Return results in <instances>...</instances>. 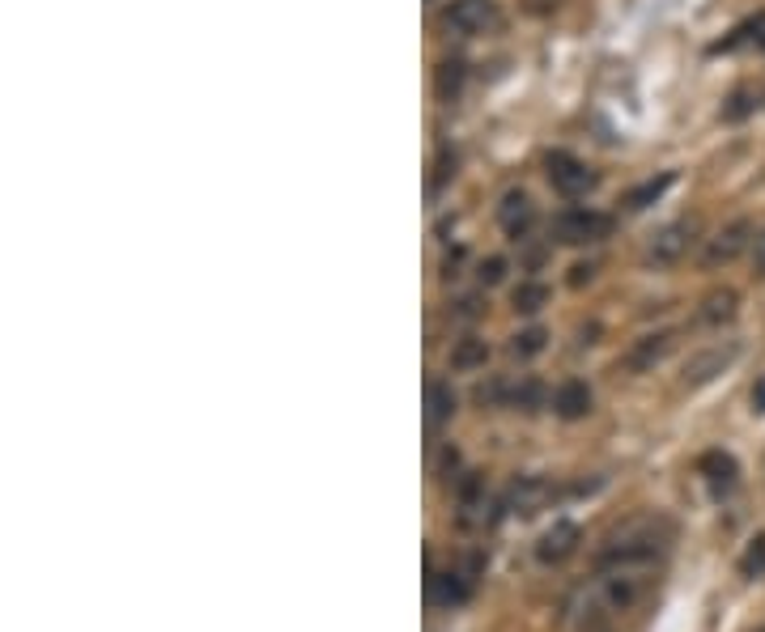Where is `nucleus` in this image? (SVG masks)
Returning a JSON list of instances; mask_svg holds the SVG:
<instances>
[{
	"label": "nucleus",
	"mask_w": 765,
	"mask_h": 632,
	"mask_svg": "<svg viewBox=\"0 0 765 632\" xmlns=\"http://www.w3.org/2000/svg\"><path fill=\"white\" fill-rule=\"evenodd\" d=\"M476 569H481V556H472L468 569H443V573H434V578H430V603H438V607H459V603L472 594Z\"/></svg>",
	"instance_id": "nucleus-9"
},
{
	"label": "nucleus",
	"mask_w": 765,
	"mask_h": 632,
	"mask_svg": "<svg viewBox=\"0 0 765 632\" xmlns=\"http://www.w3.org/2000/svg\"><path fill=\"white\" fill-rule=\"evenodd\" d=\"M736 357H740V344L736 340L711 344V348L693 352V357L685 361V387H706V383H714L723 370H731Z\"/></svg>",
	"instance_id": "nucleus-7"
},
{
	"label": "nucleus",
	"mask_w": 765,
	"mask_h": 632,
	"mask_svg": "<svg viewBox=\"0 0 765 632\" xmlns=\"http://www.w3.org/2000/svg\"><path fill=\"white\" fill-rule=\"evenodd\" d=\"M612 234V217L600 208H565L553 217V238L561 246H596Z\"/></svg>",
	"instance_id": "nucleus-4"
},
{
	"label": "nucleus",
	"mask_w": 765,
	"mask_h": 632,
	"mask_svg": "<svg viewBox=\"0 0 765 632\" xmlns=\"http://www.w3.org/2000/svg\"><path fill=\"white\" fill-rule=\"evenodd\" d=\"M545 175H549V188L565 199H583V195L596 192V183H600V175L583 162V157H574V153H549L545 157Z\"/></svg>",
	"instance_id": "nucleus-5"
},
{
	"label": "nucleus",
	"mask_w": 765,
	"mask_h": 632,
	"mask_svg": "<svg viewBox=\"0 0 765 632\" xmlns=\"http://www.w3.org/2000/svg\"><path fill=\"white\" fill-rule=\"evenodd\" d=\"M736 314H740V293L736 289H711L698 306V323H706V327H723Z\"/></svg>",
	"instance_id": "nucleus-15"
},
{
	"label": "nucleus",
	"mask_w": 765,
	"mask_h": 632,
	"mask_svg": "<svg viewBox=\"0 0 765 632\" xmlns=\"http://www.w3.org/2000/svg\"><path fill=\"white\" fill-rule=\"evenodd\" d=\"M667 352H672V332H651V336H642V340L629 344V352L616 361V370L647 374V370H655V365H660Z\"/></svg>",
	"instance_id": "nucleus-12"
},
{
	"label": "nucleus",
	"mask_w": 765,
	"mask_h": 632,
	"mask_svg": "<svg viewBox=\"0 0 765 632\" xmlns=\"http://www.w3.org/2000/svg\"><path fill=\"white\" fill-rule=\"evenodd\" d=\"M583 632H612V624L600 616V611H587V620H583Z\"/></svg>",
	"instance_id": "nucleus-29"
},
{
	"label": "nucleus",
	"mask_w": 765,
	"mask_h": 632,
	"mask_svg": "<svg viewBox=\"0 0 765 632\" xmlns=\"http://www.w3.org/2000/svg\"><path fill=\"white\" fill-rule=\"evenodd\" d=\"M693 246H698V221L689 217V221H672V225H663L660 234L647 243V255H642V259H647L651 268H676Z\"/></svg>",
	"instance_id": "nucleus-6"
},
{
	"label": "nucleus",
	"mask_w": 765,
	"mask_h": 632,
	"mask_svg": "<svg viewBox=\"0 0 765 632\" xmlns=\"http://www.w3.org/2000/svg\"><path fill=\"white\" fill-rule=\"evenodd\" d=\"M545 301H549V285H540V281H519L510 293V306L519 314H536V310H545Z\"/></svg>",
	"instance_id": "nucleus-20"
},
{
	"label": "nucleus",
	"mask_w": 765,
	"mask_h": 632,
	"mask_svg": "<svg viewBox=\"0 0 765 632\" xmlns=\"http://www.w3.org/2000/svg\"><path fill=\"white\" fill-rule=\"evenodd\" d=\"M647 594V573L642 565H609L604 569V598L612 611H629Z\"/></svg>",
	"instance_id": "nucleus-8"
},
{
	"label": "nucleus",
	"mask_w": 765,
	"mask_h": 632,
	"mask_svg": "<svg viewBox=\"0 0 765 632\" xmlns=\"http://www.w3.org/2000/svg\"><path fill=\"white\" fill-rule=\"evenodd\" d=\"M502 276H507V259H498V255H494V259H485V263L476 268V281H481V285H498Z\"/></svg>",
	"instance_id": "nucleus-27"
},
{
	"label": "nucleus",
	"mask_w": 765,
	"mask_h": 632,
	"mask_svg": "<svg viewBox=\"0 0 765 632\" xmlns=\"http://www.w3.org/2000/svg\"><path fill=\"white\" fill-rule=\"evenodd\" d=\"M740 573H744V578H762L765 573V536L749 539V547H744V556H740Z\"/></svg>",
	"instance_id": "nucleus-26"
},
{
	"label": "nucleus",
	"mask_w": 765,
	"mask_h": 632,
	"mask_svg": "<svg viewBox=\"0 0 765 632\" xmlns=\"http://www.w3.org/2000/svg\"><path fill=\"white\" fill-rule=\"evenodd\" d=\"M570 272H574V276H570V285H574V289H578V285H587V281H591V276H596V263H574V268H570Z\"/></svg>",
	"instance_id": "nucleus-28"
},
{
	"label": "nucleus",
	"mask_w": 765,
	"mask_h": 632,
	"mask_svg": "<svg viewBox=\"0 0 765 632\" xmlns=\"http://www.w3.org/2000/svg\"><path fill=\"white\" fill-rule=\"evenodd\" d=\"M451 416H456V390L447 383H430L425 387V425L443 429V425H451Z\"/></svg>",
	"instance_id": "nucleus-18"
},
{
	"label": "nucleus",
	"mask_w": 765,
	"mask_h": 632,
	"mask_svg": "<svg viewBox=\"0 0 765 632\" xmlns=\"http://www.w3.org/2000/svg\"><path fill=\"white\" fill-rule=\"evenodd\" d=\"M753 243H757V225H753L749 217H736V221H727L723 230H714L711 238L702 243V268H706V272H718V268L736 263Z\"/></svg>",
	"instance_id": "nucleus-3"
},
{
	"label": "nucleus",
	"mask_w": 765,
	"mask_h": 632,
	"mask_svg": "<svg viewBox=\"0 0 765 632\" xmlns=\"http://www.w3.org/2000/svg\"><path fill=\"white\" fill-rule=\"evenodd\" d=\"M578 543H583V531H578L570 518H561V523H553V527L540 536L536 556H540L545 565H561V560H570V556L578 552Z\"/></svg>",
	"instance_id": "nucleus-13"
},
{
	"label": "nucleus",
	"mask_w": 765,
	"mask_h": 632,
	"mask_svg": "<svg viewBox=\"0 0 765 632\" xmlns=\"http://www.w3.org/2000/svg\"><path fill=\"white\" fill-rule=\"evenodd\" d=\"M667 539H672V527L663 518L638 514V518L621 523L609 536L604 552H600V569H609V565H651L667 547Z\"/></svg>",
	"instance_id": "nucleus-1"
},
{
	"label": "nucleus",
	"mask_w": 765,
	"mask_h": 632,
	"mask_svg": "<svg viewBox=\"0 0 765 632\" xmlns=\"http://www.w3.org/2000/svg\"><path fill=\"white\" fill-rule=\"evenodd\" d=\"M549 496H553V485H549L545 476H519V480H510L502 505H507L510 514L532 518V514H540V510L549 505Z\"/></svg>",
	"instance_id": "nucleus-10"
},
{
	"label": "nucleus",
	"mask_w": 765,
	"mask_h": 632,
	"mask_svg": "<svg viewBox=\"0 0 765 632\" xmlns=\"http://www.w3.org/2000/svg\"><path fill=\"white\" fill-rule=\"evenodd\" d=\"M667 188H672V175L647 179L642 188H634V192L625 195V208H629V212H642V208H647V204H655V199H660V195L667 192Z\"/></svg>",
	"instance_id": "nucleus-22"
},
{
	"label": "nucleus",
	"mask_w": 765,
	"mask_h": 632,
	"mask_svg": "<svg viewBox=\"0 0 765 632\" xmlns=\"http://www.w3.org/2000/svg\"><path fill=\"white\" fill-rule=\"evenodd\" d=\"M698 476L706 480L714 496H727L736 488V480H740V467H736V459L727 450H711V454L698 459Z\"/></svg>",
	"instance_id": "nucleus-14"
},
{
	"label": "nucleus",
	"mask_w": 765,
	"mask_h": 632,
	"mask_svg": "<svg viewBox=\"0 0 765 632\" xmlns=\"http://www.w3.org/2000/svg\"><path fill=\"white\" fill-rule=\"evenodd\" d=\"M485 476H476V472H468L463 480H459V523L463 527H481L485 523Z\"/></svg>",
	"instance_id": "nucleus-16"
},
{
	"label": "nucleus",
	"mask_w": 765,
	"mask_h": 632,
	"mask_svg": "<svg viewBox=\"0 0 765 632\" xmlns=\"http://www.w3.org/2000/svg\"><path fill=\"white\" fill-rule=\"evenodd\" d=\"M753 268H757V276H765V230L757 234V243H753Z\"/></svg>",
	"instance_id": "nucleus-30"
},
{
	"label": "nucleus",
	"mask_w": 765,
	"mask_h": 632,
	"mask_svg": "<svg viewBox=\"0 0 765 632\" xmlns=\"http://www.w3.org/2000/svg\"><path fill=\"white\" fill-rule=\"evenodd\" d=\"M723 48H727V51H731V48H757V51H765V9L757 13V17H749L744 26H736V30H731V39H727Z\"/></svg>",
	"instance_id": "nucleus-21"
},
{
	"label": "nucleus",
	"mask_w": 765,
	"mask_h": 632,
	"mask_svg": "<svg viewBox=\"0 0 765 632\" xmlns=\"http://www.w3.org/2000/svg\"><path fill=\"white\" fill-rule=\"evenodd\" d=\"M762 106V90H736L731 94V106H723V119H744V115H753Z\"/></svg>",
	"instance_id": "nucleus-25"
},
{
	"label": "nucleus",
	"mask_w": 765,
	"mask_h": 632,
	"mask_svg": "<svg viewBox=\"0 0 765 632\" xmlns=\"http://www.w3.org/2000/svg\"><path fill=\"white\" fill-rule=\"evenodd\" d=\"M438 22L447 35L476 39V35H489L502 26V9H498V0H451Z\"/></svg>",
	"instance_id": "nucleus-2"
},
{
	"label": "nucleus",
	"mask_w": 765,
	"mask_h": 632,
	"mask_svg": "<svg viewBox=\"0 0 765 632\" xmlns=\"http://www.w3.org/2000/svg\"><path fill=\"white\" fill-rule=\"evenodd\" d=\"M540 399H545V390H540L536 378H514V383H510V408H519V412H536Z\"/></svg>",
	"instance_id": "nucleus-23"
},
{
	"label": "nucleus",
	"mask_w": 765,
	"mask_h": 632,
	"mask_svg": "<svg viewBox=\"0 0 765 632\" xmlns=\"http://www.w3.org/2000/svg\"><path fill=\"white\" fill-rule=\"evenodd\" d=\"M753 408H757V412H765V378L757 383V387H753Z\"/></svg>",
	"instance_id": "nucleus-31"
},
{
	"label": "nucleus",
	"mask_w": 765,
	"mask_h": 632,
	"mask_svg": "<svg viewBox=\"0 0 765 632\" xmlns=\"http://www.w3.org/2000/svg\"><path fill=\"white\" fill-rule=\"evenodd\" d=\"M545 340H549V332H545V327H527V332H519V336L510 340V352H514L519 361H527V357L545 352Z\"/></svg>",
	"instance_id": "nucleus-24"
},
{
	"label": "nucleus",
	"mask_w": 765,
	"mask_h": 632,
	"mask_svg": "<svg viewBox=\"0 0 765 632\" xmlns=\"http://www.w3.org/2000/svg\"><path fill=\"white\" fill-rule=\"evenodd\" d=\"M485 361H489V344L481 340V336H463L451 348V370L472 374V370H485Z\"/></svg>",
	"instance_id": "nucleus-19"
},
{
	"label": "nucleus",
	"mask_w": 765,
	"mask_h": 632,
	"mask_svg": "<svg viewBox=\"0 0 765 632\" xmlns=\"http://www.w3.org/2000/svg\"><path fill=\"white\" fill-rule=\"evenodd\" d=\"M498 225H502V234L507 238H527L532 234V225H536V204H532V195L527 192H507L502 195V204H498Z\"/></svg>",
	"instance_id": "nucleus-11"
},
{
	"label": "nucleus",
	"mask_w": 765,
	"mask_h": 632,
	"mask_svg": "<svg viewBox=\"0 0 765 632\" xmlns=\"http://www.w3.org/2000/svg\"><path fill=\"white\" fill-rule=\"evenodd\" d=\"M591 387L587 383H561L558 395H553V412H558L561 421H583L587 412H591Z\"/></svg>",
	"instance_id": "nucleus-17"
}]
</instances>
